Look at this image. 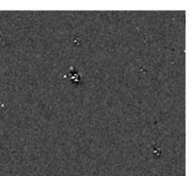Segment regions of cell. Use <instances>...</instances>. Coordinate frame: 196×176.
<instances>
[{
	"label": "cell",
	"instance_id": "cell-3",
	"mask_svg": "<svg viewBox=\"0 0 196 176\" xmlns=\"http://www.w3.org/2000/svg\"><path fill=\"white\" fill-rule=\"evenodd\" d=\"M72 42H73L74 44H80V42H81V37H80V36H76L74 38L72 39Z\"/></svg>",
	"mask_w": 196,
	"mask_h": 176
},
{
	"label": "cell",
	"instance_id": "cell-1",
	"mask_svg": "<svg viewBox=\"0 0 196 176\" xmlns=\"http://www.w3.org/2000/svg\"><path fill=\"white\" fill-rule=\"evenodd\" d=\"M135 70H136V73L139 78H143L147 74V68L145 67V65L140 61V60H137L136 61V65H135Z\"/></svg>",
	"mask_w": 196,
	"mask_h": 176
},
{
	"label": "cell",
	"instance_id": "cell-2",
	"mask_svg": "<svg viewBox=\"0 0 196 176\" xmlns=\"http://www.w3.org/2000/svg\"><path fill=\"white\" fill-rule=\"evenodd\" d=\"M69 77H70V79H71L72 81H74V82H79V81H80V76H79L78 73H77V71H76L74 68H73V70L71 68Z\"/></svg>",
	"mask_w": 196,
	"mask_h": 176
}]
</instances>
